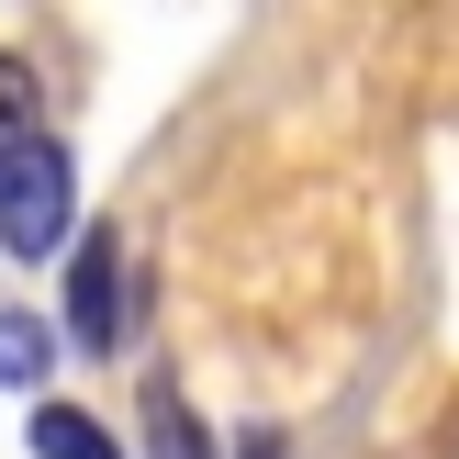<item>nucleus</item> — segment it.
Listing matches in <instances>:
<instances>
[{
	"mask_svg": "<svg viewBox=\"0 0 459 459\" xmlns=\"http://www.w3.org/2000/svg\"><path fill=\"white\" fill-rule=\"evenodd\" d=\"M146 426H157V459H213V448H202V426H191V403H179L169 381L146 393Z\"/></svg>",
	"mask_w": 459,
	"mask_h": 459,
	"instance_id": "39448f33",
	"label": "nucleus"
},
{
	"mask_svg": "<svg viewBox=\"0 0 459 459\" xmlns=\"http://www.w3.org/2000/svg\"><path fill=\"white\" fill-rule=\"evenodd\" d=\"M0 247H12V258H56V247H79V169H67L56 134L0 146Z\"/></svg>",
	"mask_w": 459,
	"mask_h": 459,
	"instance_id": "f257e3e1",
	"label": "nucleus"
},
{
	"mask_svg": "<svg viewBox=\"0 0 459 459\" xmlns=\"http://www.w3.org/2000/svg\"><path fill=\"white\" fill-rule=\"evenodd\" d=\"M67 336H79L90 359H112V348H124V247H112L101 224L67 247Z\"/></svg>",
	"mask_w": 459,
	"mask_h": 459,
	"instance_id": "f03ea898",
	"label": "nucleus"
},
{
	"mask_svg": "<svg viewBox=\"0 0 459 459\" xmlns=\"http://www.w3.org/2000/svg\"><path fill=\"white\" fill-rule=\"evenodd\" d=\"M45 370H56V325H34V314H0V381L22 393V381H45Z\"/></svg>",
	"mask_w": 459,
	"mask_h": 459,
	"instance_id": "20e7f679",
	"label": "nucleus"
},
{
	"mask_svg": "<svg viewBox=\"0 0 459 459\" xmlns=\"http://www.w3.org/2000/svg\"><path fill=\"white\" fill-rule=\"evenodd\" d=\"M34 459H124V448H112L79 403H45V415H34Z\"/></svg>",
	"mask_w": 459,
	"mask_h": 459,
	"instance_id": "7ed1b4c3",
	"label": "nucleus"
},
{
	"mask_svg": "<svg viewBox=\"0 0 459 459\" xmlns=\"http://www.w3.org/2000/svg\"><path fill=\"white\" fill-rule=\"evenodd\" d=\"M34 134V79H22V56H0V146H22Z\"/></svg>",
	"mask_w": 459,
	"mask_h": 459,
	"instance_id": "423d86ee",
	"label": "nucleus"
},
{
	"mask_svg": "<svg viewBox=\"0 0 459 459\" xmlns=\"http://www.w3.org/2000/svg\"><path fill=\"white\" fill-rule=\"evenodd\" d=\"M236 459H291V448H281V437H247V448H236Z\"/></svg>",
	"mask_w": 459,
	"mask_h": 459,
	"instance_id": "0eeeda50",
	"label": "nucleus"
}]
</instances>
